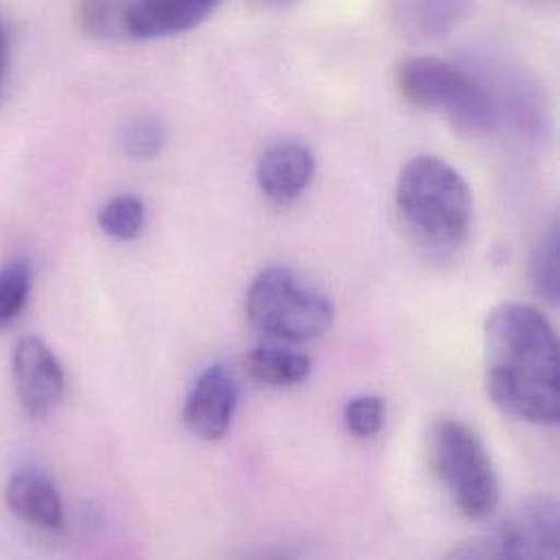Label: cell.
<instances>
[{"label":"cell","mask_w":560,"mask_h":560,"mask_svg":"<svg viewBox=\"0 0 560 560\" xmlns=\"http://www.w3.org/2000/svg\"><path fill=\"white\" fill-rule=\"evenodd\" d=\"M245 369L249 377L265 388H288L301 384L310 375L312 362L301 351L278 345H260L247 353Z\"/></svg>","instance_id":"cell-13"},{"label":"cell","mask_w":560,"mask_h":560,"mask_svg":"<svg viewBox=\"0 0 560 560\" xmlns=\"http://www.w3.org/2000/svg\"><path fill=\"white\" fill-rule=\"evenodd\" d=\"M557 500L537 495L520 504L506 522L487 537L456 552L474 559H557L560 555Z\"/></svg>","instance_id":"cell-7"},{"label":"cell","mask_w":560,"mask_h":560,"mask_svg":"<svg viewBox=\"0 0 560 560\" xmlns=\"http://www.w3.org/2000/svg\"><path fill=\"white\" fill-rule=\"evenodd\" d=\"M316 171L312 151L299 140H278L258 160L256 179L276 206H290L310 186Z\"/></svg>","instance_id":"cell-10"},{"label":"cell","mask_w":560,"mask_h":560,"mask_svg":"<svg viewBox=\"0 0 560 560\" xmlns=\"http://www.w3.org/2000/svg\"><path fill=\"white\" fill-rule=\"evenodd\" d=\"M533 285L539 296L550 303L559 301V232L557 225L548 230L533 256Z\"/></svg>","instance_id":"cell-16"},{"label":"cell","mask_w":560,"mask_h":560,"mask_svg":"<svg viewBox=\"0 0 560 560\" xmlns=\"http://www.w3.org/2000/svg\"><path fill=\"white\" fill-rule=\"evenodd\" d=\"M528 2H555V0H528Z\"/></svg>","instance_id":"cell-21"},{"label":"cell","mask_w":560,"mask_h":560,"mask_svg":"<svg viewBox=\"0 0 560 560\" xmlns=\"http://www.w3.org/2000/svg\"><path fill=\"white\" fill-rule=\"evenodd\" d=\"M485 380L504 415L535 425L559 423V338L541 310L502 303L487 316Z\"/></svg>","instance_id":"cell-1"},{"label":"cell","mask_w":560,"mask_h":560,"mask_svg":"<svg viewBox=\"0 0 560 560\" xmlns=\"http://www.w3.org/2000/svg\"><path fill=\"white\" fill-rule=\"evenodd\" d=\"M223 0H81L83 26L103 39L147 42L186 33Z\"/></svg>","instance_id":"cell-6"},{"label":"cell","mask_w":560,"mask_h":560,"mask_svg":"<svg viewBox=\"0 0 560 560\" xmlns=\"http://www.w3.org/2000/svg\"><path fill=\"white\" fill-rule=\"evenodd\" d=\"M432 469L469 520H485L500 504V482L482 439L458 419H441L428 432Z\"/></svg>","instance_id":"cell-4"},{"label":"cell","mask_w":560,"mask_h":560,"mask_svg":"<svg viewBox=\"0 0 560 560\" xmlns=\"http://www.w3.org/2000/svg\"><path fill=\"white\" fill-rule=\"evenodd\" d=\"M9 511L37 528L59 530L63 526V504L50 476L37 467L18 469L7 485Z\"/></svg>","instance_id":"cell-12"},{"label":"cell","mask_w":560,"mask_h":560,"mask_svg":"<svg viewBox=\"0 0 560 560\" xmlns=\"http://www.w3.org/2000/svg\"><path fill=\"white\" fill-rule=\"evenodd\" d=\"M386 406L377 395H362L345 406V425L358 439L375 436L384 425Z\"/></svg>","instance_id":"cell-18"},{"label":"cell","mask_w":560,"mask_h":560,"mask_svg":"<svg viewBox=\"0 0 560 560\" xmlns=\"http://www.w3.org/2000/svg\"><path fill=\"white\" fill-rule=\"evenodd\" d=\"M13 384L22 408L33 419L48 417L59 406L66 390V375L44 340L26 336L15 345Z\"/></svg>","instance_id":"cell-8"},{"label":"cell","mask_w":560,"mask_h":560,"mask_svg":"<svg viewBox=\"0 0 560 560\" xmlns=\"http://www.w3.org/2000/svg\"><path fill=\"white\" fill-rule=\"evenodd\" d=\"M238 406V384L234 375L221 366H208L184 406V421L192 434L203 441H221L232 425Z\"/></svg>","instance_id":"cell-9"},{"label":"cell","mask_w":560,"mask_h":560,"mask_svg":"<svg viewBox=\"0 0 560 560\" xmlns=\"http://www.w3.org/2000/svg\"><path fill=\"white\" fill-rule=\"evenodd\" d=\"M7 74H9V33L4 22L0 20V94L4 90Z\"/></svg>","instance_id":"cell-19"},{"label":"cell","mask_w":560,"mask_h":560,"mask_svg":"<svg viewBox=\"0 0 560 560\" xmlns=\"http://www.w3.org/2000/svg\"><path fill=\"white\" fill-rule=\"evenodd\" d=\"M395 206L412 243L432 258L456 256L471 236V188L441 158L417 155L401 168Z\"/></svg>","instance_id":"cell-2"},{"label":"cell","mask_w":560,"mask_h":560,"mask_svg":"<svg viewBox=\"0 0 560 560\" xmlns=\"http://www.w3.org/2000/svg\"><path fill=\"white\" fill-rule=\"evenodd\" d=\"M249 323L269 338L307 342L323 336L334 323V305L294 271L271 267L247 292Z\"/></svg>","instance_id":"cell-5"},{"label":"cell","mask_w":560,"mask_h":560,"mask_svg":"<svg viewBox=\"0 0 560 560\" xmlns=\"http://www.w3.org/2000/svg\"><path fill=\"white\" fill-rule=\"evenodd\" d=\"M256 2H260L265 7H271V9H283V7H290V4H294L299 0H256Z\"/></svg>","instance_id":"cell-20"},{"label":"cell","mask_w":560,"mask_h":560,"mask_svg":"<svg viewBox=\"0 0 560 560\" xmlns=\"http://www.w3.org/2000/svg\"><path fill=\"white\" fill-rule=\"evenodd\" d=\"M33 273L26 260H11L0 269V329L9 327L24 310Z\"/></svg>","instance_id":"cell-15"},{"label":"cell","mask_w":560,"mask_h":560,"mask_svg":"<svg viewBox=\"0 0 560 560\" xmlns=\"http://www.w3.org/2000/svg\"><path fill=\"white\" fill-rule=\"evenodd\" d=\"M476 0H388L393 28L410 42H434L471 18Z\"/></svg>","instance_id":"cell-11"},{"label":"cell","mask_w":560,"mask_h":560,"mask_svg":"<svg viewBox=\"0 0 560 560\" xmlns=\"http://www.w3.org/2000/svg\"><path fill=\"white\" fill-rule=\"evenodd\" d=\"M395 85L406 103L445 114L467 136H489L500 125L495 94L485 81L445 59H404L395 70Z\"/></svg>","instance_id":"cell-3"},{"label":"cell","mask_w":560,"mask_h":560,"mask_svg":"<svg viewBox=\"0 0 560 560\" xmlns=\"http://www.w3.org/2000/svg\"><path fill=\"white\" fill-rule=\"evenodd\" d=\"M147 225L144 203L133 195L114 197L98 212V228L118 243L136 241Z\"/></svg>","instance_id":"cell-14"},{"label":"cell","mask_w":560,"mask_h":560,"mask_svg":"<svg viewBox=\"0 0 560 560\" xmlns=\"http://www.w3.org/2000/svg\"><path fill=\"white\" fill-rule=\"evenodd\" d=\"M120 144L131 160H153L166 144V127L158 118H138L122 129Z\"/></svg>","instance_id":"cell-17"}]
</instances>
